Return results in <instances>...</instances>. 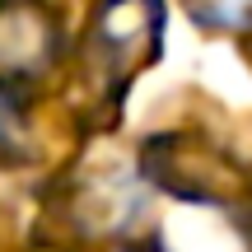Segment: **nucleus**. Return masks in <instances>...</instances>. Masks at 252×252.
<instances>
[{"label": "nucleus", "mask_w": 252, "mask_h": 252, "mask_svg": "<svg viewBox=\"0 0 252 252\" xmlns=\"http://www.w3.org/2000/svg\"><path fill=\"white\" fill-rule=\"evenodd\" d=\"M163 37V5L159 0H103L94 19V52L98 65L112 75V98L126 89L145 61H154Z\"/></svg>", "instance_id": "1"}, {"label": "nucleus", "mask_w": 252, "mask_h": 252, "mask_svg": "<svg viewBox=\"0 0 252 252\" xmlns=\"http://www.w3.org/2000/svg\"><path fill=\"white\" fill-rule=\"evenodd\" d=\"M145 168H150L154 182L173 187L187 201H234V187H238V178L215 159V154L201 150L196 140H182V135L154 140Z\"/></svg>", "instance_id": "2"}, {"label": "nucleus", "mask_w": 252, "mask_h": 252, "mask_svg": "<svg viewBox=\"0 0 252 252\" xmlns=\"http://www.w3.org/2000/svg\"><path fill=\"white\" fill-rule=\"evenodd\" d=\"M56 56V19L42 0H0V75L24 80Z\"/></svg>", "instance_id": "3"}, {"label": "nucleus", "mask_w": 252, "mask_h": 252, "mask_svg": "<svg viewBox=\"0 0 252 252\" xmlns=\"http://www.w3.org/2000/svg\"><path fill=\"white\" fill-rule=\"evenodd\" d=\"M14 140H19V103L9 98V89H0V154H9Z\"/></svg>", "instance_id": "4"}, {"label": "nucleus", "mask_w": 252, "mask_h": 252, "mask_svg": "<svg viewBox=\"0 0 252 252\" xmlns=\"http://www.w3.org/2000/svg\"><path fill=\"white\" fill-rule=\"evenodd\" d=\"M248 238H252V215H248Z\"/></svg>", "instance_id": "5"}, {"label": "nucleus", "mask_w": 252, "mask_h": 252, "mask_svg": "<svg viewBox=\"0 0 252 252\" xmlns=\"http://www.w3.org/2000/svg\"><path fill=\"white\" fill-rule=\"evenodd\" d=\"M248 52H252V42H248Z\"/></svg>", "instance_id": "6"}]
</instances>
